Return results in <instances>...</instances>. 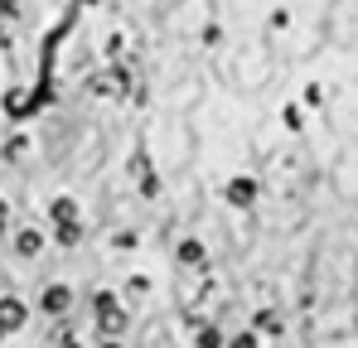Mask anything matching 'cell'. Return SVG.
<instances>
[{
	"instance_id": "cell-3",
	"label": "cell",
	"mask_w": 358,
	"mask_h": 348,
	"mask_svg": "<svg viewBox=\"0 0 358 348\" xmlns=\"http://www.w3.org/2000/svg\"><path fill=\"white\" fill-rule=\"evenodd\" d=\"M24 324H29V305L20 295H0V329L5 334H20Z\"/></svg>"
},
{
	"instance_id": "cell-18",
	"label": "cell",
	"mask_w": 358,
	"mask_h": 348,
	"mask_svg": "<svg viewBox=\"0 0 358 348\" xmlns=\"http://www.w3.org/2000/svg\"><path fill=\"white\" fill-rule=\"evenodd\" d=\"M5 228H10V218H0V242H5V237H10V232H5Z\"/></svg>"
},
{
	"instance_id": "cell-4",
	"label": "cell",
	"mask_w": 358,
	"mask_h": 348,
	"mask_svg": "<svg viewBox=\"0 0 358 348\" xmlns=\"http://www.w3.org/2000/svg\"><path fill=\"white\" fill-rule=\"evenodd\" d=\"M39 310H44V314H54V319L68 314V310H73V286H63V281L44 286V290H39Z\"/></svg>"
},
{
	"instance_id": "cell-7",
	"label": "cell",
	"mask_w": 358,
	"mask_h": 348,
	"mask_svg": "<svg viewBox=\"0 0 358 348\" xmlns=\"http://www.w3.org/2000/svg\"><path fill=\"white\" fill-rule=\"evenodd\" d=\"M83 218V203L73 198V194H59L54 203H49V223H78Z\"/></svg>"
},
{
	"instance_id": "cell-17",
	"label": "cell",
	"mask_w": 358,
	"mask_h": 348,
	"mask_svg": "<svg viewBox=\"0 0 358 348\" xmlns=\"http://www.w3.org/2000/svg\"><path fill=\"white\" fill-rule=\"evenodd\" d=\"M0 218H10V198L5 194H0Z\"/></svg>"
},
{
	"instance_id": "cell-21",
	"label": "cell",
	"mask_w": 358,
	"mask_h": 348,
	"mask_svg": "<svg viewBox=\"0 0 358 348\" xmlns=\"http://www.w3.org/2000/svg\"><path fill=\"white\" fill-rule=\"evenodd\" d=\"M0 344H5V329H0Z\"/></svg>"
},
{
	"instance_id": "cell-5",
	"label": "cell",
	"mask_w": 358,
	"mask_h": 348,
	"mask_svg": "<svg viewBox=\"0 0 358 348\" xmlns=\"http://www.w3.org/2000/svg\"><path fill=\"white\" fill-rule=\"evenodd\" d=\"M10 242H15V256H24V261H34V256L44 252V232L39 228H15Z\"/></svg>"
},
{
	"instance_id": "cell-16",
	"label": "cell",
	"mask_w": 358,
	"mask_h": 348,
	"mask_svg": "<svg viewBox=\"0 0 358 348\" xmlns=\"http://www.w3.org/2000/svg\"><path fill=\"white\" fill-rule=\"evenodd\" d=\"M0 49H10V29L5 24H0Z\"/></svg>"
},
{
	"instance_id": "cell-1",
	"label": "cell",
	"mask_w": 358,
	"mask_h": 348,
	"mask_svg": "<svg viewBox=\"0 0 358 348\" xmlns=\"http://www.w3.org/2000/svg\"><path fill=\"white\" fill-rule=\"evenodd\" d=\"M92 310H97V329H102V339H121L126 334V305H121L117 290H97L92 295Z\"/></svg>"
},
{
	"instance_id": "cell-6",
	"label": "cell",
	"mask_w": 358,
	"mask_h": 348,
	"mask_svg": "<svg viewBox=\"0 0 358 348\" xmlns=\"http://www.w3.org/2000/svg\"><path fill=\"white\" fill-rule=\"evenodd\" d=\"M223 198L233 203V208H252V198H257V179H228V189H223Z\"/></svg>"
},
{
	"instance_id": "cell-15",
	"label": "cell",
	"mask_w": 358,
	"mask_h": 348,
	"mask_svg": "<svg viewBox=\"0 0 358 348\" xmlns=\"http://www.w3.org/2000/svg\"><path fill=\"white\" fill-rule=\"evenodd\" d=\"M59 348H83V339H73V334H68V339H63Z\"/></svg>"
},
{
	"instance_id": "cell-2",
	"label": "cell",
	"mask_w": 358,
	"mask_h": 348,
	"mask_svg": "<svg viewBox=\"0 0 358 348\" xmlns=\"http://www.w3.org/2000/svg\"><path fill=\"white\" fill-rule=\"evenodd\" d=\"M0 112H5V121H29V116H39L34 112V92H29V87H5V92H0Z\"/></svg>"
},
{
	"instance_id": "cell-20",
	"label": "cell",
	"mask_w": 358,
	"mask_h": 348,
	"mask_svg": "<svg viewBox=\"0 0 358 348\" xmlns=\"http://www.w3.org/2000/svg\"><path fill=\"white\" fill-rule=\"evenodd\" d=\"M78 5H92V0H78Z\"/></svg>"
},
{
	"instance_id": "cell-22",
	"label": "cell",
	"mask_w": 358,
	"mask_h": 348,
	"mask_svg": "<svg viewBox=\"0 0 358 348\" xmlns=\"http://www.w3.org/2000/svg\"><path fill=\"white\" fill-rule=\"evenodd\" d=\"M0 160H5V155H0Z\"/></svg>"
},
{
	"instance_id": "cell-13",
	"label": "cell",
	"mask_w": 358,
	"mask_h": 348,
	"mask_svg": "<svg viewBox=\"0 0 358 348\" xmlns=\"http://www.w3.org/2000/svg\"><path fill=\"white\" fill-rule=\"evenodd\" d=\"M20 5H24V0H0V20H15V15H20Z\"/></svg>"
},
{
	"instance_id": "cell-8",
	"label": "cell",
	"mask_w": 358,
	"mask_h": 348,
	"mask_svg": "<svg viewBox=\"0 0 358 348\" xmlns=\"http://www.w3.org/2000/svg\"><path fill=\"white\" fill-rule=\"evenodd\" d=\"M107 78H112V82H107V92H112V97H126L136 73H131V63H112V68H107Z\"/></svg>"
},
{
	"instance_id": "cell-10",
	"label": "cell",
	"mask_w": 358,
	"mask_h": 348,
	"mask_svg": "<svg viewBox=\"0 0 358 348\" xmlns=\"http://www.w3.org/2000/svg\"><path fill=\"white\" fill-rule=\"evenodd\" d=\"M175 256H179V266H203V256H208V252H203V242H199V237H184Z\"/></svg>"
},
{
	"instance_id": "cell-11",
	"label": "cell",
	"mask_w": 358,
	"mask_h": 348,
	"mask_svg": "<svg viewBox=\"0 0 358 348\" xmlns=\"http://www.w3.org/2000/svg\"><path fill=\"white\" fill-rule=\"evenodd\" d=\"M223 344V334L213 329V324H199V334H194V348H218Z\"/></svg>"
},
{
	"instance_id": "cell-14",
	"label": "cell",
	"mask_w": 358,
	"mask_h": 348,
	"mask_svg": "<svg viewBox=\"0 0 358 348\" xmlns=\"http://www.w3.org/2000/svg\"><path fill=\"white\" fill-rule=\"evenodd\" d=\"M228 348H257V334H233Z\"/></svg>"
},
{
	"instance_id": "cell-12",
	"label": "cell",
	"mask_w": 358,
	"mask_h": 348,
	"mask_svg": "<svg viewBox=\"0 0 358 348\" xmlns=\"http://www.w3.org/2000/svg\"><path fill=\"white\" fill-rule=\"evenodd\" d=\"M257 329H281V319H276L271 310H262V314H257Z\"/></svg>"
},
{
	"instance_id": "cell-19",
	"label": "cell",
	"mask_w": 358,
	"mask_h": 348,
	"mask_svg": "<svg viewBox=\"0 0 358 348\" xmlns=\"http://www.w3.org/2000/svg\"><path fill=\"white\" fill-rule=\"evenodd\" d=\"M102 348H121V339H102Z\"/></svg>"
},
{
	"instance_id": "cell-9",
	"label": "cell",
	"mask_w": 358,
	"mask_h": 348,
	"mask_svg": "<svg viewBox=\"0 0 358 348\" xmlns=\"http://www.w3.org/2000/svg\"><path fill=\"white\" fill-rule=\"evenodd\" d=\"M83 237H87V232H83V218H78V223H54V242L68 247V252H73V247H83Z\"/></svg>"
}]
</instances>
